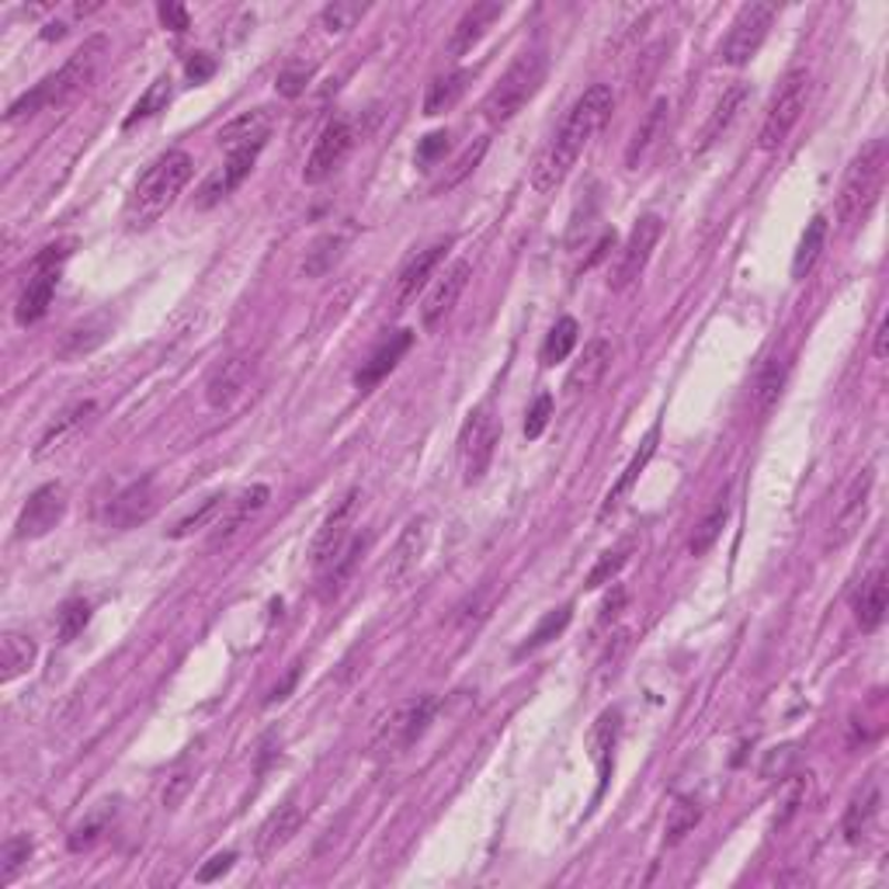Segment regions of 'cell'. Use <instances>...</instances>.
Returning a JSON list of instances; mask_svg holds the SVG:
<instances>
[{
	"instance_id": "52",
	"label": "cell",
	"mask_w": 889,
	"mask_h": 889,
	"mask_svg": "<svg viewBox=\"0 0 889 889\" xmlns=\"http://www.w3.org/2000/svg\"><path fill=\"white\" fill-rule=\"evenodd\" d=\"M309 77H314V66H309V63H288L278 74L275 87H278L282 98H299V94L306 91V84H309Z\"/></svg>"
},
{
	"instance_id": "60",
	"label": "cell",
	"mask_w": 889,
	"mask_h": 889,
	"mask_svg": "<svg viewBox=\"0 0 889 889\" xmlns=\"http://www.w3.org/2000/svg\"><path fill=\"white\" fill-rule=\"evenodd\" d=\"M872 354H876V358H886V354H889V317H886V314L879 317V327H876V345H872Z\"/></svg>"
},
{
	"instance_id": "58",
	"label": "cell",
	"mask_w": 889,
	"mask_h": 889,
	"mask_svg": "<svg viewBox=\"0 0 889 889\" xmlns=\"http://www.w3.org/2000/svg\"><path fill=\"white\" fill-rule=\"evenodd\" d=\"M184 74H188L191 84H205V81L215 74V60H212L209 53H191V56L184 60Z\"/></svg>"
},
{
	"instance_id": "54",
	"label": "cell",
	"mask_w": 889,
	"mask_h": 889,
	"mask_svg": "<svg viewBox=\"0 0 889 889\" xmlns=\"http://www.w3.org/2000/svg\"><path fill=\"white\" fill-rule=\"evenodd\" d=\"M448 154V133H427L421 142H417V163H438L442 157Z\"/></svg>"
},
{
	"instance_id": "28",
	"label": "cell",
	"mask_w": 889,
	"mask_h": 889,
	"mask_svg": "<svg viewBox=\"0 0 889 889\" xmlns=\"http://www.w3.org/2000/svg\"><path fill=\"white\" fill-rule=\"evenodd\" d=\"M657 438H660V427L654 424V427H650V435H646V438H643V445L636 448V455H633V459H629V466H626V469H622V476L615 479V487L608 490V497H605V504H602V515H597V518H602V521H605L608 515H615V511H618V504H622V500H626V497L633 494V487H636V479L643 476V469H646V466H650V459H654V452H657Z\"/></svg>"
},
{
	"instance_id": "21",
	"label": "cell",
	"mask_w": 889,
	"mask_h": 889,
	"mask_svg": "<svg viewBox=\"0 0 889 889\" xmlns=\"http://www.w3.org/2000/svg\"><path fill=\"white\" fill-rule=\"evenodd\" d=\"M411 345H414V334L411 330H393L390 338H382L375 345V351L362 362V369L354 372V387L362 390V393H369L372 387H379V382L396 369L400 358L411 351Z\"/></svg>"
},
{
	"instance_id": "25",
	"label": "cell",
	"mask_w": 889,
	"mask_h": 889,
	"mask_svg": "<svg viewBox=\"0 0 889 889\" xmlns=\"http://www.w3.org/2000/svg\"><path fill=\"white\" fill-rule=\"evenodd\" d=\"M608 366H612V345H608L605 338L588 341L584 351H581V358H576L573 369H570V375H567V390H570V393H588V390H594L597 382L605 379Z\"/></svg>"
},
{
	"instance_id": "2",
	"label": "cell",
	"mask_w": 889,
	"mask_h": 889,
	"mask_svg": "<svg viewBox=\"0 0 889 889\" xmlns=\"http://www.w3.org/2000/svg\"><path fill=\"white\" fill-rule=\"evenodd\" d=\"M105 50H108V39L91 35L81 50L56 70V74L42 77L29 94H21V98L8 108V123H21V118H32L45 108H63L66 102H74L77 94L94 81V74H98V63H102Z\"/></svg>"
},
{
	"instance_id": "29",
	"label": "cell",
	"mask_w": 889,
	"mask_h": 889,
	"mask_svg": "<svg viewBox=\"0 0 889 889\" xmlns=\"http://www.w3.org/2000/svg\"><path fill=\"white\" fill-rule=\"evenodd\" d=\"M108 334H112V320H108L105 314L87 317L84 324L70 327V330L63 334V341H60L56 354L63 358V362H74V358H84V354H91L94 348H102V345L108 341Z\"/></svg>"
},
{
	"instance_id": "62",
	"label": "cell",
	"mask_w": 889,
	"mask_h": 889,
	"mask_svg": "<svg viewBox=\"0 0 889 889\" xmlns=\"http://www.w3.org/2000/svg\"><path fill=\"white\" fill-rule=\"evenodd\" d=\"M622 602H626V591L615 588V597H608V602H605V615H602V618H605V622H608V618H615V615H618V608H622Z\"/></svg>"
},
{
	"instance_id": "20",
	"label": "cell",
	"mask_w": 889,
	"mask_h": 889,
	"mask_svg": "<svg viewBox=\"0 0 889 889\" xmlns=\"http://www.w3.org/2000/svg\"><path fill=\"white\" fill-rule=\"evenodd\" d=\"M264 147H240V150H230L226 154V163H223V171H215L202 191H199V209H212L215 202H223L230 191H236L240 184H244V178L254 171V163H257V154Z\"/></svg>"
},
{
	"instance_id": "27",
	"label": "cell",
	"mask_w": 889,
	"mask_h": 889,
	"mask_svg": "<svg viewBox=\"0 0 889 889\" xmlns=\"http://www.w3.org/2000/svg\"><path fill=\"white\" fill-rule=\"evenodd\" d=\"M303 827V806L299 803H285L278 806L268 821L261 824L257 830V855L261 858H272L275 851H282L288 840H293Z\"/></svg>"
},
{
	"instance_id": "51",
	"label": "cell",
	"mask_w": 889,
	"mask_h": 889,
	"mask_svg": "<svg viewBox=\"0 0 889 889\" xmlns=\"http://www.w3.org/2000/svg\"><path fill=\"white\" fill-rule=\"evenodd\" d=\"M108 821H112V809H108V806L94 809V813L87 816V821L77 824L74 834H70V851H87V848L94 845V840H98V837L105 834Z\"/></svg>"
},
{
	"instance_id": "63",
	"label": "cell",
	"mask_w": 889,
	"mask_h": 889,
	"mask_svg": "<svg viewBox=\"0 0 889 889\" xmlns=\"http://www.w3.org/2000/svg\"><path fill=\"white\" fill-rule=\"evenodd\" d=\"M293 681H296V670H293V675H288V678H285L278 688H275V691H272V702H275V699H285V691L293 688Z\"/></svg>"
},
{
	"instance_id": "30",
	"label": "cell",
	"mask_w": 889,
	"mask_h": 889,
	"mask_svg": "<svg viewBox=\"0 0 889 889\" xmlns=\"http://www.w3.org/2000/svg\"><path fill=\"white\" fill-rule=\"evenodd\" d=\"M743 102H748V84H733V87L723 91V98L716 102L712 115L706 118V126H702V133H699V154H706V150L712 147V142L723 139V133L733 126V118L740 115Z\"/></svg>"
},
{
	"instance_id": "61",
	"label": "cell",
	"mask_w": 889,
	"mask_h": 889,
	"mask_svg": "<svg viewBox=\"0 0 889 889\" xmlns=\"http://www.w3.org/2000/svg\"><path fill=\"white\" fill-rule=\"evenodd\" d=\"M608 247H615V233H605L602 240H597V247H594V254H591V257L584 261V268H591V264H594V261H602V257L608 254Z\"/></svg>"
},
{
	"instance_id": "18",
	"label": "cell",
	"mask_w": 889,
	"mask_h": 889,
	"mask_svg": "<svg viewBox=\"0 0 889 889\" xmlns=\"http://www.w3.org/2000/svg\"><path fill=\"white\" fill-rule=\"evenodd\" d=\"M254 369H257V358L254 354H247V351L244 354H230L226 362L215 366L212 375L205 379V403L215 406V411H220V406H226V403H233L240 393L247 390Z\"/></svg>"
},
{
	"instance_id": "1",
	"label": "cell",
	"mask_w": 889,
	"mask_h": 889,
	"mask_svg": "<svg viewBox=\"0 0 889 889\" xmlns=\"http://www.w3.org/2000/svg\"><path fill=\"white\" fill-rule=\"evenodd\" d=\"M612 108H615V98H612V87L605 84L588 87L581 98L573 102L560 133L549 139V147L539 154L532 167V188L539 195H549V191H557L567 181L576 157L584 154V147L597 136V129L612 118Z\"/></svg>"
},
{
	"instance_id": "11",
	"label": "cell",
	"mask_w": 889,
	"mask_h": 889,
	"mask_svg": "<svg viewBox=\"0 0 889 889\" xmlns=\"http://www.w3.org/2000/svg\"><path fill=\"white\" fill-rule=\"evenodd\" d=\"M63 257H66V244L45 247V254H39L35 275L29 278L25 293H21L18 306H14V320L21 327H32V324H39L45 314H50V303H53V293H56V282H60V261Z\"/></svg>"
},
{
	"instance_id": "31",
	"label": "cell",
	"mask_w": 889,
	"mask_h": 889,
	"mask_svg": "<svg viewBox=\"0 0 889 889\" xmlns=\"http://www.w3.org/2000/svg\"><path fill=\"white\" fill-rule=\"evenodd\" d=\"M445 251H448V240H438V244H431V247L417 251L411 261L403 264V272H400V278H396V299H400V303H406V299H414V296H417V288H421V285L431 278V272H435L438 264H442Z\"/></svg>"
},
{
	"instance_id": "35",
	"label": "cell",
	"mask_w": 889,
	"mask_h": 889,
	"mask_svg": "<svg viewBox=\"0 0 889 889\" xmlns=\"http://www.w3.org/2000/svg\"><path fill=\"white\" fill-rule=\"evenodd\" d=\"M876 816H879V785L869 782L861 792H855V800L848 803V813H845V837L851 845H858V840L872 830Z\"/></svg>"
},
{
	"instance_id": "41",
	"label": "cell",
	"mask_w": 889,
	"mask_h": 889,
	"mask_svg": "<svg viewBox=\"0 0 889 889\" xmlns=\"http://www.w3.org/2000/svg\"><path fill=\"white\" fill-rule=\"evenodd\" d=\"M570 618H573V605H563V608H552V612H546L542 615V622L539 626L528 633V639L518 646V654L515 657H525V654H536V650H542L546 643H552L557 639L567 626H570Z\"/></svg>"
},
{
	"instance_id": "17",
	"label": "cell",
	"mask_w": 889,
	"mask_h": 889,
	"mask_svg": "<svg viewBox=\"0 0 889 889\" xmlns=\"http://www.w3.org/2000/svg\"><path fill=\"white\" fill-rule=\"evenodd\" d=\"M157 504H160V494H157V484L150 476H142L136 479V484H129L126 490H118L108 504V525L118 528V532H129V528L142 525L154 511H157Z\"/></svg>"
},
{
	"instance_id": "23",
	"label": "cell",
	"mask_w": 889,
	"mask_h": 889,
	"mask_svg": "<svg viewBox=\"0 0 889 889\" xmlns=\"http://www.w3.org/2000/svg\"><path fill=\"white\" fill-rule=\"evenodd\" d=\"M268 497H272L268 487H264V484H254V487H247L244 494H240L236 500H226V508H223L220 521L212 525V549H215V546H223V542H230V539L240 532V528H247L251 518L264 508V504H268Z\"/></svg>"
},
{
	"instance_id": "24",
	"label": "cell",
	"mask_w": 889,
	"mask_h": 889,
	"mask_svg": "<svg viewBox=\"0 0 889 889\" xmlns=\"http://www.w3.org/2000/svg\"><path fill=\"white\" fill-rule=\"evenodd\" d=\"M500 14H504V4H497V0H479V4L466 8L463 18L455 21L452 35H448V45H445L448 56H463V53H469L473 45L487 35V29L494 25V21H497Z\"/></svg>"
},
{
	"instance_id": "42",
	"label": "cell",
	"mask_w": 889,
	"mask_h": 889,
	"mask_svg": "<svg viewBox=\"0 0 889 889\" xmlns=\"http://www.w3.org/2000/svg\"><path fill=\"white\" fill-rule=\"evenodd\" d=\"M615 737H618V709H608V712H602V719H597V727H594V758H597V775H602V789H605L608 772H612Z\"/></svg>"
},
{
	"instance_id": "10",
	"label": "cell",
	"mask_w": 889,
	"mask_h": 889,
	"mask_svg": "<svg viewBox=\"0 0 889 889\" xmlns=\"http://www.w3.org/2000/svg\"><path fill=\"white\" fill-rule=\"evenodd\" d=\"M660 233H664L660 215H643V220H636V226L626 236V244H622L618 261L612 268V278H608L612 293H626V288L646 272V264H650V257H654V247L660 244Z\"/></svg>"
},
{
	"instance_id": "53",
	"label": "cell",
	"mask_w": 889,
	"mask_h": 889,
	"mask_svg": "<svg viewBox=\"0 0 889 889\" xmlns=\"http://www.w3.org/2000/svg\"><path fill=\"white\" fill-rule=\"evenodd\" d=\"M549 417H552V396H549V393H539L536 403L528 406V414H525V438H528V442H536V438L542 435V431H546Z\"/></svg>"
},
{
	"instance_id": "40",
	"label": "cell",
	"mask_w": 889,
	"mask_h": 889,
	"mask_svg": "<svg viewBox=\"0 0 889 889\" xmlns=\"http://www.w3.org/2000/svg\"><path fill=\"white\" fill-rule=\"evenodd\" d=\"M223 508H226V494H223V490L209 494L195 511H191L188 518H181V521L171 528V539H188V536L202 532V528H212L215 521H220Z\"/></svg>"
},
{
	"instance_id": "50",
	"label": "cell",
	"mask_w": 889,
	"mask_h": 889,
	"mask_svg": "<svg viewBox=\"0 0 889 889\" xmlns=\"http://www.w3.org/2000/svg\"><path fill=\"white\" fill-rule=\"evenodd\" d=\"M629 552H633V542H626V546H618V549L605 552V557L591 567V573H588V588H591V591H597V588L612 584L615 576H618V570L629 563Z\"/></svg>"
},
{
	"instance_id": "3",
	"label": "cell",
	"mask_w": 889,
	"mask_h": 889,
	"mask_svg": "<svg viewBox=\"0 0 889 889\" xmlns=\"http://www.w3.org/2000/svg\"><path fill=\"white\" fill-rule=\"evenodd\" d=\"M191 174H195V160L184 150H167L163 157H157L147 167V174L136 181L133 195L126 202V226L133 233L150 230L160 215L178 202Z\"/></svg>"
},
{
	"instance_id": "38",
	"label": "cell",
	"mask_w": 889,
	"mask_h": 889,
	"mask_svg": "<svg viewBox=\"0 0 889 889\" xmlns=\"http://www.w3.org/2000/svg\"><path fill=\"white\" fill-rule=\"evenodd\" d=\"M827 230H830L827 215H813L809 226L803 230V240H800V247H796V257H792V278H796V282H803V278L813 272L816 257H821V251H824V244H827Z\"/></svg>"
},
{
	"instance_id": "14",
	"label": "cell",
	"mask_w": 889,
	"mask_h": 889,
	"mask_svg": "<svg viewBox=\"0 0 889 889\" xmlns=\"http://www.w3.org/2000/svg\"><path fill=\"white\" fill-rule=\"evenodd\" d=\"M66 487L63 484H42L29 500H25V508H21L18 515V525H14V539H42V536H50L53 528L63 521L66 515Z\"/></svg>"
},
{
	"instance_id": "45",
	"label": "cell",
	"mask_w": 889,
	"mask_h": 889,
	"mask_svg": "<svg viewBox=\"0 0 889 889\" xmlns=\"http://www.w3.org/2000/svg\"><path fill=\"white\" fill-rule=\"evenodd\" d=\"M167 102H171V77H157L147 87V94H142V98L136 102V108L126 115V129L136 126V123H142V118H154L157 112H163Z\"/></svg>"
},
{
	"instance_id": "47",
	"label": "cell",
	"mask_w": 889,
	"mask_h": 889,
	"mask_svg": "<svg viewBox=\"0 0 889 889\" xmlns=\"http://www.w3.org/2000/svg\"><path fill=\"white\" fill-rule=\"evenodd\" d=\"M87 622H91V605L84 602V597H70V602L56 612V636H60V643L77 639L84 633Z\"/></svg>"
},
{
	"instance_id": "59",
	"label": "cell",
	"mask_w": 889,
	"mask_h": 889,
	"mask_svg": "<svg viewBox=\"0 0 889 889\" xmlns=\"http://www.w3.org/2000/svg\"><path fill=\"white\" fill-rule=\"evenodd\" d=\"M792 754H796L792 748H779V751H772V754H768V761H764V768H761V775H764V779H772L775 768H779V775H782V772H785V764L792 761Z\"/></svg>"
},
{
	"instance_id": "64",
	"label": "cell",
	"mask_w": 889,
	"mask_h": 889,
	"mask_svg": "<svg viewBox=\"0 0 889 889\" xmlns=\"http://www.w3.org/2000/svg\"><path fill=\"white\" fill-rule=\"evenodd\" d=\"M63 35H66V29H63V25H50V29H45V32H42V39H45V42H53V39H63Z\"/></svg>"
},
{
	"instance_id": "56",
	"label": "cell",
	"mask_w": 889,
	"mask_h": 889,
	"mask_svg": "<svg viewBox=\"0 0 889 889\" xmlns=\"http://www.w3.org/2000/svg\"><path fill=\"white\" fill-rule=\"evenodd\" d=\"M157 14H160V25H163V29H171L174 35L188 32V25H191L188 8H184V4H171V0H167V4H160Z\"/></svg>"
},
{
	"instance_id": "13",
	"label": "cell",
	"mask_w": 889,
	"mask_h": 889,
	"mask_svg": "<svg viewBox=\"0 0 889 889\" xmlns=\"http://www.w3.org/2000/svg\"><path fill=\"white\" fill-rule=\"evenodd\" d=\"M354 511H358V490L345 494V497L330 508V515L324 518V525H320V532H317L314 546H309V563H314L317 570H327L334 560L341 557V549L351 542Z\"/></svg>"
},
{
	"instance_id": "6",
	"label": "cell",
	"mask_w": 889,
	"mask_h": 889,
	"mask_svg": "<svg viewBox=\"0 0 889 889\" xmlns=\"http://www.w3.org/2000/svg\"><path fill=\"white\" fill-rule=\"evenodd\" d=\"M431 716H435V699H427V695L424 699H411V702L396 706L390 716H382L375 733H372V743H369L372 758L390 761V758H400L403 751H411L424 737Z\"/></svg>"
},
{
	"instance_id": "12",
	"label": "cell",
	"mask_w": 889,
	"mask_h": 889,
	"mask_svg": "<svg viewBox=\"0 0 889 889\" xmlns=\"http://www.w3.org/2000/svg\"><path fill=\"white\" fill-rule=\"evenodd\" d=\"M351 142H354V129L348 118H330V123L320 129L317 142H314V150H309L306 157V167H303V181L306 184H320L327 181L338 167L345 163L348 150H351Z\"/></svg>"
},
{
	"instance_id": "15",
	"label": "cell",
	"mask_w": 889,
	"mask_h": 889,
	"mask_svg": "<svg viewBox=\"0 0 889 889\" xmlns=\"http://www.w3.org/2000/svg\"><path fill=\"white\" fill-rule=\"evenodd\" d=\"M872 484H876V473H872V469H861V473L851 479V484H848L845 497H840V508H837V515H834L827 546L837 549V546H845V542H851V539L858 536V528H861L865 515H869Z\"/></svg>"
},
{
	"instance_id": "39",
	"label": "cell",
	"mask_w": 889,
	"mask_h": 889,
	"mask_svg": "<svg viewBox=\"0 0 889 889\" xmlns=\"http://www.w3.org/2000/svg\"><path fill=\"white\" fill-rule=\"evenodd\" d=\"M576 334H581V327H576L573 317H560L557 324H552L549 334H546V341H542V366L567 362L570 351L576 348Z\"/></svg>"
},
{
	"instance_id": "26",
	"label": "cell",
	"mask_w": 889,
	"mask_h": 889,
	"mask_svg": "<svg viewBox=\"0 0 889 889\" xmlns=\"http://www.w3.org/2000/svg\"><path fill=\"white\" fill-rule=\"evenodd\" d=\"M272 126H275V118L268 108H254L247 115H240L233 118L230 126L220 129V147L230 154V150H240V147H264L272 136Z\"/></svg>"
},
{
	"instance_id": "46",
	"label": "cell",
	"mask_w": 889,
	"mask_h": 889,
	"mask_svg": "<svg viewBox=\"0 0 889 889\" xmlns=\"http://www.w3.org/2000/svg\"><path fill=\"white\" fill-rule=\"evenodd\" d=\"M29 858H32V837L29 834L8 837L4 848H0V882H11L21 869H25Z\"/></svg>"
},
{
	"instance_id": "36",
	"label": "cell",
	"mask_w": 889,
	"mask_h": 889,
	"mask_svg": "<svg viewBox=\"0 0 889 889\" xmlns=\"http://www.w3.org/2000/svg\"><path fill=\"white\" fill-rule=\"evenodd\" d=\"M785 375H789V362H785V358H779V354H775V358H768L764 369H761L758 379H754V390H751V396H754V414H758V417H764V414L779 403L782 387H785Z\"/></svg>"
},
{
	"instance_id": "57",
	"label": "cell",
	"mask_w": 889,
	"mask_h": 889,
	"mask_svg": "<svg viewBox=\"0 0 889 889\" xmlns=\"http://www.w3.org/2000/svg\"><path fill=\"white\" fill-rule=\"evenodd\" d=\"M233 861H236V851H220V855H212L202 869H199V882H215L220 876H226L230 869H233Z\"/></svg>"
},
{
	"instance_id": "22",
	"label": "cell",
	"mask_w": 889,
	"mask_h": 889,
	"mask_svg": "<svg viewBox=\"0 0 889 889\" xmlns=\"http://www.w3.org/2000/svg\"><path fill=\"white\" fill-rule=\"evenodd\" d=\"M94 411H98V403L94 400H81V403H74V406H66V411L42 431V438H39V445H35V459H50L53 452H60V448H66L70 442H74L81 431L94 421Z\"/></svg>"
},
{
	"instance_id": "49",
	"label": "cell",
	"mask_w": 889,
	"mask_h": 889,
	"mask_svg": "<svg viewBox=\"0 0 889 889\" xmlns=\"http://www.w3.org/2000/svg\"><path fill=\"white\" fill-rule=\"evenodd\" d=\"M362 14H366V4H354V0H334V4H327L324 11H320V25L334 35V32H348V29H354L358 21H362Z\"/></svg>"
},
{
	"instance_id": "34",
	"label": "cell",
	"mask_w": 889,
	"mask_h": 889,
	"mask_svg": "<svg viewBox=\"0 0 889 889\" xmlns=\"http://www.w3.org/2000/svg\"><path fill=\"white\" fill-rule=\"evenodd\" d=\"M473 74L469 70H452V74H442L427 84V94H424V115L435 118V115H445L448 108L459 105V98L466 94Z\"/></svg>"
},
{
	"instance_id": "37",
	"label": "cell",
	"mask_w": 889,
	"mask_h": 889,
	"mask_svg": "<svg viewBox=\"0 0 889 889\" xmlns=\"http://www.w3.org/2000/svg\"><path fill=\"white\" fill-rule=\"evenodd\" d=\"M348 247V236L345 233H324L317 236L314 244H309L306 257H303V275L306 278H324L327 272H334V264L341 261Z\"/></svg>"
},
{
	"instance_id": "33",
	"label": "cell",
	"mask_w": 889,
	"mask_h": 889,
	"mask_svg": "<svg viewBox=\"0 0 889 889\" xmlns=\"http://www.w3.org/2000/svg\"><path fill=\"white\" fill-rule=\"evenodd\" d=\"M35 639L21 633H4L0 636V681L11 685L21 675H29L35 664Z\"/></svg>"
},
{
	"instance_id": "9",
	"label": "cell",
	"mask_w": 889,
	"mask_h": 889,
	"mask_svg": "<svg viewBox=\"0 0 889 889\" xmlns=\"http://www.w3.org/2000/svg\"><path fill=\"white\" fill-rule=\"evenodd\" d=\"M775 21L772 4H743L730 21V32L719 45V63L723 66H748L768 39V29Z\"/></svg>"
},
{
	"instance_id": "43",
	"label": "cell",
	"mask_w": 889,
	"mask_h": 889,
	"mask_svg": "<svg viewBox=\"0 0 889 889\" xmlns=\"http://www.w3.org/2000/svg\"><path fill=\"white\" fill-rule=\"evenodd\" d=\"M727 518H730V508H727V500H719L716 508L699 521V528H695V536H691V542H688V549H691V557H706V552L716 546V539H719V532H723V525H727Z\"/></svg>"
},
{
	"instance_id": "19",
	"label": "cell",
	"mask_w": 889,
	"mask_h": 889,
	"mask_svg": "<svg viewBox=\"0 0 889 889\" xmlns=\"http://www.w3.org/2000/svg\"><path fill=\"white\" fill-rule=\"evenodd\" d=\"M427 542H431V521L424 515L406 521V528L400 532V539H396V546L390 552V567H387V581L393 588H400L406 576L421 567L424 552H427Z\"/></svg>"
},
{
	"instance_id": "16",
	"label": "cell",
	"mask_w": 889,
	"mask_h": 889,
	"mask_svg": "<svg viewBox=\"0 0 889 889\" xmlns=\"http://www.w3.org/2000/svg\"><path fill=\"white\" fill-rule=\"evenodd\" d=\"M469 275H473V264L459 257V261H452V264H448L445 275H438L435 285H431V293H427V299H424V306H421V324H424L427 330H435V327L452 314L455 303H459V296L466 293Z\"/></svg>"
},
{
	"instance_id": "44",
	"label": "cell",
	"mask_w": 889,
	"mask_h": 889,
	"mask_svg": "<svg viewBox=\"0 0 889 889\" xmlns=\"http://www.w3.org/2000/svg\"><path fill=\"white\" fill-rule=\"evenodd\" d=\"M664 115H667V102L660 98V102H654L650 112H646L643 126L636 129V136H633V142H629V150H626V163H629V167H636L639 157H643L646 150H650V142L657 139V133H660V126H664Z\"/></svg>"
},
{
	"instance_id": "8",
	"label": "cell",
	"mask_w": 889,
	"mask_h": 889,
	"mask_svg": "<svg viewBox=\"0 0 889 889\" xmlns=\"http://www.w3.org/2000/svg\"><path fill=\"white\" fill-rule=\"evenodd\" d=\"M497 442H500V421L494 414V406L490 403L476 406L459 435V459H463L466 484H479V479H484V473L494 463Z\"/></svg>"
},
{
	"instance_id": "5",
	"label": "cell",
	"mask_w": 889,
	"mask_h": 889,
	"mask_svg": "<svg viewBox=\"0 0 889 889\" xmlns=\"http://www.w3.org/2000/svg\"><path fill=\"white\" fill-rule=\"evenodd\" d=\"M886 163H889L886 139H872L869 147H861V154L848 167L845 184H840V199H837L840 223H858L869 215L886 181Z\"/></svg>"
},
{
	"instance_id": "4",
	"label": "cell",
	"mask_w": 889,
	"mask_h": 889,
	"mask_svg": "<svg viewBox=\"0 0 889 889\" xmlns=\"http://www.w3.org/2000/svg\"><path fill=\"white\" fill-rule=\"evenodd\" d=\"M546 56L542 53H521L515 56V63L504 70L500 81L490 87V94L484 98V118L490 126H508L511 118L536 98L546 84Z\"/></svg>"
},
{
	"instance_id": "55",
	"label": "cell",
	"mask_w": 889,
	"mask_h": 889,
	"mask_svg": "<svg viewBox=\"0 0 889 889\" xmlns=\"http://www.w3.org/2000/svg\"><path fill=\"white\" fill-rule=\"evenodd\" d=\"M484 154H487V139H479L476 147H469L463 157H459V163H455V171L448 174V181H445V188H452V184H459L469 171H476V163L484 160Z\"/></svg>"
},
{
	"instance_id": "32",
	"label": "cell",
	"mask_w": 889,
	"mask_h": 889,
	"mask_svg": "<svg viewBox=\"0 0 889 889\" xmlns=\"http://www.w3.org/2000/svg\"><path fill=\"white\" fill-rule=\"evenodd\" d=\"M886 605H889V588H886V573L882 570H872L865 576V584L858 591V602H855V618L865 633H872L882 626L886 618Z\"/></svg>"
},
{
	"instance_id": "7",
	"label": "cell",
	"mask_w": 889,
	"mask_h": 889,
	"mask_svg": "<svg viewBox=\"0 0 889 889\" xmlns=\"http://www.w3.org/2000/svg\"><path fill=\"white\" fill-rule=\"evenodd\" d=\"M806 94H809V74L806 70H789L775 91L772 105H768V115H764L761 133H758V150L772 154L782 147L806 108Z\"/></svg>"
},
{
	"instance_id": "48",
	"label": "cell",
	"mask_w": 889,
	"mask_h": 889,
	"mask_svg": "<svg viewBox=\"0 0 889 889\" xmlns=\"http://www.w3.org/2000/svg\"><path fill=\"white\" fill-rule=\"evenodd\" d=\"M699 821H702V806L695 800H678L667 813V827H664L667 840H670V845H678L685 834H691L695 827H699Z\"/></svg>"
}]
</instances>
